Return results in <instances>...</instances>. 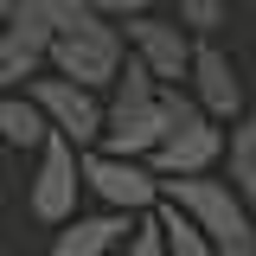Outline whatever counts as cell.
Instances as JSON below:
<instances>
[{
  "mask_svg": "<svg viewBox=\"0 0 256 256\" xmlns=\"http://www.w3.org/2000/svg\"><path fill=\"white\" fill-rule=\"evenodd\" d=\"M77 192H84V148L70 134H45V148L32 154V180H26V212L38 224H70L77 218Z\"/></svg>",
  "mask_w": 256,
  "mask_h": 256,
  "instance_id": "6da1fadb",
  "label": "cell"
},
{
  "mask_svg": "<svg viewBox=\"0 0 256 256\" xmlns=\"http://www.w3.org/2000/svg\"><path fill=\"white\" fill-rule=\"evenodd\" d=\"M128 64V38L116 20H90L84 32H58L52 38V70L58 77H77L90 90H109Z\"/></svg>",
  "mask_w": 256,
  "mask_h": 256,
  "instance_id": "7a4b0ae2",
  "label": "cell"
},
{
  "mask_svg": "<svg viewBox=\"0 0 256 256\" xmlns=\"http://www.w3.org/2000/svg\"><path fill=\"white\" fill-rule=\"evenodd\" d=\"M84 192L102 198V212H128V218H141V212H154L160 198V173L148 160H128V154H102V148H84Z\"/></svg>",
  "mask_w": 256,
  "mask_h": 256,
  "instance_id": "3957f363",
  "label": "cell"
},
{
  "mask_svg": "<svg viewBox=\"0 0 256 256\" xmlns=\"http://www.w3.org/2000/svg\"><path fill=\"white\" fill-rule=\"evenodd\" d=\"M26 96L38 102V109H45V122L58 128V134H70L77 148H96V141H102L109 102H102L90 84H77V77H58V70H52V77L38 70V77L26 84Z\"/></svg>",
  "mask_w": 256,
  "mask_h": 256,
  "instance_id": "277c9868",
  "label": "cell"
},
{
  "mask_svg": "<svg viewBox=\"0 0 256 256\" xmlns=\"http://www.w3.org/2000/svg\"><path fill=\"white\" fill-rule=\"evenodd\" d=\"M122 38H128V52L154 70L160 84H186L192 77V38L180 20H160V13H134V20H122Z\"/></svg>",
  "mask_w": 256,
  "mask_h": 256,
  "instance_id": "5b68a950",
  "label": "cell"
},
{
  "mask_svg": "<svg viewBox=\"0 0 256 256\" xmlns=\"http://www.w3.org/2000/svg\"><path fill=\"white\" fill-rule=\"evenodd\" d=\"M218 160H224V128L198 109L186 122H173V134L148 154V166H154L160 180H192V173H212Z\"/></svg>",
  "mask_w": 256,
  "mask_h": 256,
  "instance_id": "8992f818",
  "label": "cell"
},
{
  "mask_svg": "<svg viewBox=\"0 0 256 256\" xmlns=\"http://www.w3.org/2000/svg\"><path fill=\"white\" fill-rule=\"evenodd\" d=\"M173 134V109L166 96H141V102H109V122H102V154H128V160H148Z\"/></svg>",
  "mask_w": 256,
  "mask_h": 256,
  "instance_id": "52a82bcc",
  "label": "cell"
},
{
  "mask_svg": "<svg viewBox=\"0 0 256 256\" xmlns=\"http://www.w3.org/2000/svg\"><path fill=\"white\" fill-rule=\"evenodd\" d=\"M192 102L212 116V122H237L244 116V77H237V64L224 52L218 38H198L192 45Z\"/></svg>",
  "mask_w": 256,
  "mask_h": 256,
  "instance_id": "ba28073f",
  "label": "cell"
},
{
  "mask_svg": "<svg viewBox=\"0 0 256 256\" xmlns=\"http://www.w3.org/2000/svg\"><path fill=\"white\" fill-rule=\"evenodd\" d=\"M128 230H134L128 212H77L70 224H58L52 256H116L128 244Z\"/></svg>",
  "mask_w": 256,
  "mask_h": 256,
  "instance_id": "9c48e42d",
  "label": "cell"
},
{
  "mask_svg": "<svg viewBox=\"0 0 256 256\" xmlns=\"http://www.w3.org/2000/svg\"><path fill=\"white\" fill-rule=\"evenodd\" d=\"M45 134H52V122H45V109H38L26 90H0V148H26V154H38Z\"/></svg>",
  "mask_w": 256,
  "mask_h": 256,
  "instance_id": "30bf717a",
  "label": "cell"
},
{
  "mask_svg": "<svg viewBox=\"0 0 256 256\" xmlns=\"http://www.w3.org/2000/svg\"><path fill=\"white\" fill-rule=\"evenodd\" d=\"M45 64H52V45H38V38H26V32L0 26V90H26Z\"/></svg>",
  "mask_w": 256,
  "mask_h": 256,
  "instance_id": "8fae6325",
  "label": "cell"
},
{
  "mask_svg": "<svg viewBox=\"0 0 256 256\" xmlns=\"http://www.w3.org/2000/svg\"><path fill=\"white\" fill-rule=\"evenodd\" d=\"M224 180L256 205V116H237L224 128Z\"/></svg>",
  "mask_w": 256,
  "mask_h": 256,
  "instance_id": "7c38bea8",
  "label": "cell"
},
{
  "mask_svg": "<svg viewBox=\"0 0 256 256\" xmlns=\"http://www.w3.org/2000/svg\"><path fill=\"white\" fill-rule=\"evenodd\" d=\"M154 218H160V237H166V256H218V250H212V237H205L180 205H166V198H160Z\"/></svg>",
  "mask_w": 256,
  "mask_h": 256,
  "instance_id": "4fadbf2b",
  "label": "cell"
},
{
  "mask_svg": "<svg viewBox=\"0 0 256 256\" xmlns=\"http://www.w3.org/2000/svg\"><path fill=\"white\" fill-rule=\"evenodd\" d=\"M173 20H180L192 38H212V32L230 20V0H173Z\"/></svg>",
  "mask_w": 256,
  "mask_h": 256,
  "instance_id": "5bb4252c",
  "label": "cell"
},
{
  "mask_svg": "<svg viewBox=\"0 0 256 256\" xmlns=\"http://www.w3.org/2000/svg\"><path fill=\"white\" fill-rule=\"evenodd\" d=\"M116 256H166V237H160V218H154V212L134 218V230H128V244Z\"/></svg>",
  "mask_w": 256,
  "mask_h": 256,
  "instance_id": "9a60e30c",
  "label": "cell"
},
{
  "mask_svg": "<svg viewBox=\"0 0 256 256\" xmlns=\"http://www.w3.org/2000/svg\"><path fill=\"white\" fill-rule=\"evenodd\" d=\"M96 13H102V20H116V26H122V20H134V13H154L160 0H90Z\"/></svg>",
  "mask_w": 256,
  "mask_h": 256,
  "instance_id": "2e32d148",
  "label": "cell"
},
{
  "mask_svg": "<svg viewBox=\"0 0 256 256\" xmlns=\"http://www.w3.org/2000/svg\"><path fill=\"white\" fill-rule=\"evenodd\" d=\"M13 6H20V0H0V26H6V20H13Z\"/></svg>",
  "mask_w": 256,
  "mask_h": 256,
  "instance_id": "e0dca14e",
  "label": "cell"
}]
</instances>
